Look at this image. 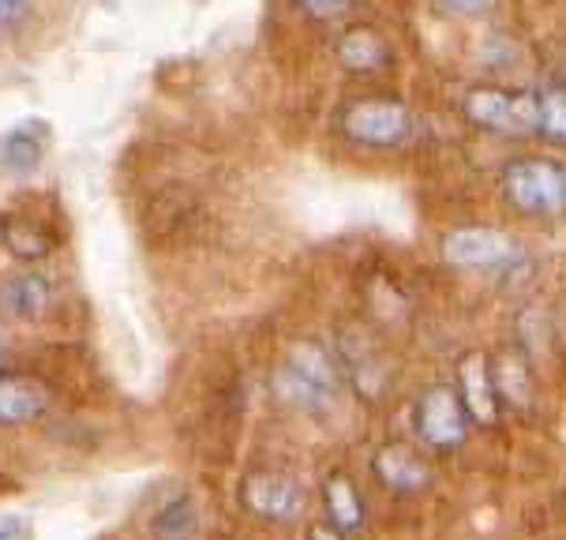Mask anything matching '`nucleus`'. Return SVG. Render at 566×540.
<instances>
[{
  "label": "nucleus",
  "instance_id": "1",
  "mask_svg": "<svg viewBox=\"0 0 566 540\" xmlns=\"http://www.w3.org/2000/svg\"><path fill=\"white\" fill-rule=\"evenodd\" d=\"M345 375L338 364V353L323 345L319 338H301L290 345L282 368L274 372V394L290 409L304 413V417H323L338 398Z\"/></svg>",
  "mask_w": 566,
  "mask_h": 540
},
{
  "label": "nucleus",
  "instance_id": "2",
  "mask_svg": "<svg viewBox=\"0 0 566 540\" xmlns=\"http://www.w3.org/2000/svg\"><path fill=\"white\" fill-rule=\"evenodd\" d=\"M506 202L525 218L566 215V166L555 158H514L499 177Z\"/></svg>",
  "mask_w": 566,
  "mask_h": 540
},
{
  "label": "nucleus",
  "instance_id": "3",
  "mask_svg": "<svg viewBox=\"0 0 566 540\" xmlns=\"http://www.w3.org/2000/svg\"><path fill=\"white\" fill-rule=\"evenodd\" d=\"M338 128L345 139L360 143V147L390 150V147H401V143L412 139L417 121H412V110L401 98L371 94V98H357V102L345 105L338 113Z\"/></svg>",
  "mask_w": 566,
  "mask_h": 540
},
{
  "label": "nucleus",
  "instance_id": "4",
  "mask_svg": "<svg viewBox=\"0 0 566 540\" xmlns=\"http://www.w3.org/2000/svg\"><path fill=\"white\" fill-rule=\"evenodd\" d=\"M334 353H338L345 383H349L364 402H379L382 394L390 391L395 361H390V353L382 350V342L368 326H345L338 334V342H334Z\"/></svg>",
  "mask_w": 566,
  "mask_h": 540
},
{
  "label": "nucleus",
  "instance_id": "5",
  "mask_svg": "<svg viewBox=\"0 0 566 540\" xmlns=\"http://www.w3.org/2000/svg\"><path fill=\"white\" fill-rule=\"evenodd\" d=\"M469 124L495 135H536V91L506 86H473L462 98Z\"/></svg>",
  "mask_w": 566,
  "mask_h": 540
},
{
  "label": "nucleus",
  "instance_id": "6",
  "mask_svg": "<svg viewBox=\"0 0 566 540\" xmlns=\"http://www.w3.org/2000/svg\"><path fill=\"white\" fill-rule=\"evenodd\" d=\"M412 428L424 447L431 450H458L469 439V420L462 398L450 383H436L417 398V409H412Z\"/></svg>",
  "mask_w": 566,
  "mask_h": 540
},
{
  "label": "nucleus",
  "instance_id": "7",
  "mask_svg": "<svg viewBox=\"0 0 566 540\" xmlns=\"http://www.w3.org/2000/svg\"><path fill=\"white\" fill-rule=\"evenodd\" d=\"M304 485L290 472H277V469H252L241 480V507L248 510L259 522H271V526H290L296 518L304 515Z\"/></svg>",
  "mask_w": 566,
  "mask_h": 540
},
{
  "label": "nucleus",
  "instance_id": "8",
  "mask_svg": "<svg viewBox=\"0 0 566 540\" xmlns=\"http://www.w3.org/2000/svg\"><path fill=\"white\" fill-rule=\"evenodd\" d=\"M517 256H525L522 240L492 226H462L443 237V259L458 270H499Z\"/></svg>",
  "mask_w": 566,
  "mask_h": 540
},
{
  "label": "nucleus",
  "instance_id": "9",
  "mask_svg": "<svg viewBox=\"0 0 566 540\" xmlns=\"http://www.w3.org/2000/svg\"><path fill=\"white\" fill-rule=\"evenodd\" d=\"M371 472H376V480L387 491H395V496H420V491L431 488V480H436V469H431V461L420 455L412 443H382V447L371 455Z\"/></svg>",
  "mask_w": 566,
  "mask_h": 540
},
{
  "label": "nucleus",
  "instance_id": "10",
  "mask_svg": "<svg viewBox=\"0 0 566 540\" xmlns=\"http://www.w3.org/2000/svg\"><path fill=\"white\" fill-rule=\"evenodd\" d=\"M53 391L45 380L31 372H8L0 368V428H19L34 424L50 413Z\"/></svg>",
  "mask_w": 566,
  "mask_h": 540
},
{
  "label": "nucleus",
  "instance_id": "11",
  "mask_svg": "<svg viewBox=\"0 0 566 540\" xmlns=\"http://www.w3.org/2000/svg\"><path fill=\"white\" fill-rule=\"evenodd\" d=\"M458 398H462L469 420L481 424V428H492V424L499 420V398H495V383H492V356L473 350L465 353L462 361H458Z\"/></svg>",
  "mask_w": 566,
  "mask_h": 540
},
{
  "label": "nucleus",
  "instance_id": "12",
  "mask_svg": "<svg viewBox=\"0 0 566 540\" xmlns=\"http://www.w3.org/2000/svg\"><path fill=\"white\" fill-rule=\"evenodd\" d=\"M492 383H495V398L499 409L511 413H533L536 405V375H533V361L525 356L522 345L514 350H503L492 361Z\"/></svg>",
  "mask_w": 566,
  "mask_h": 540
},
{
  "label": "nucleus",
  "instance_id": "13",
  "mask_svg": "<svg viewBox=\"0 0 566 540\" xmlns=\"http://www.w3.org/2000/svg\"><path fill=\"white\" fill-rule=\"evenodd\" d=\"M334 56H338V64L345 72L376 75V72H387L390 68L395 50H390V42L382 38V31H376V27L353 23V27H345L342 38L334 42Z\"/></svg>",
  "mask_w": 566,
  "mask_h": 540
},
{
  "label": "nucleus",
  "instance_id": "14",
  "mask_svg": "<svg viewBox=\"0 0 566 540\" xmlns=\"http://www.w3.org/2000/svg\"><path fill=\"white\" fill-rule=\"evenodd\" d=\"M50 304H53V285L38 270H23V274H12L8 282H0V315L4 320L34 323L50 312Z\"/></svg>",
  "mask_w": 566,
  "mask_h": 540
},
{
  "label": "nucleus",
  "instance_id": "15",
  "mask_svg": "<svg viewBox=\"0 0 566 540\" xmlns=\"http://www.w3.org/2000/svg\"><path fill=\"white\" fill-rule=\"evenodd\" d=\"M323 507H326V522H334L342 533H360L368 526V507H364L357 480L342 469L323 477Z\"/></svg>",
  "mask_w": 566,
  "mask_h": 540
},
{
  "label": "nucleus",
  "instance_id": "16",
  "mask_svg": "<svg viewBox=\"0 0 566 540\" xmlns=\"http://www.w3.org/2000/svg\"><path fill=\"white\" fill-rule=\"evenodd\" d=\"M0 245H4L15 259H23V263H38V259L53 256L56 233L42 218L4 215V221H0Z\"/></svg>",
  "mask_w": 566,
  "mask_h": 540
},
{
  "label": "nucleus",
  "instance_id": "17",
  "mask_svg": "<svg viewBox=\"0 0 566 540\" xmlns=\"http://www.w3.org/2000/svg\"><path fill=\"white\" fill-rule=\"evenodd\" d=\"M45 143H50V132H45V124H19L0 139V166L8 173H15V177H27V173H34L42 166V154H45Z\"/></svg>",
  "mask_w": 566,
  "mask_h": 540
},
{
  "label": "nucleus",
  "instance_id": "18",
  "mask_svg": "<svg viewBox=\"0 0 566 540\" xmlns=\"http://www.w3.org/2000/svg\"><path fill=\"white\" fill-rule=\"evenodd\" d=\"M536 135L566 147V83L536 91Z\"/></svg>",
  "mask_w": 566,
  "mask_h": 540
},
{
  "label": "nucleus",
  "instance_id": "19",
  "mask_svg": "<svg viewBox=\"0 0 566 540\" xmlns=\"http://www.w3.org/2000/svg\"><path fill=\"white\" fill-rule=\"evenodd\" d=\"M196 526H199V518H196V507H191L188 499H177V503H169L155 518V533L161 540H191L196 537Z\"/></svg>",
  "mask_w": 566,
  "mask_h": 540
},
{
  "label": "nucleus",
  "instance_id": "20",
  "mask_svg": "<svg viewBox=\"0 0 566 540\" xmlns=\"http://www.w3.org/2000/svg\"><path fill=\"white\" fill-rule=\"evenodd\" d=\"M293 8L312 23H342L345 15H353L357 0H293Z\"/></svg>",
  "mask_w": 566,
  "mask_h": 540
},
{
  "label": "nucleus",
  "instance_id": "21",
  "mask_svg": "<svg viewBox=\"0 0 566 540\" xmlns=\"http://www.w3.org/2000/svg\"><path fill=\"white\" fill-rule=\"evenodd\" d=\"M439 15L447 19H481L495 8V0H431Z\"/></svg>",
  "mask_w": 566,
  "mask_h": 540
},
{
  "label": "nucleus",
  "instance_id": "22",
  "mask_svg": "<svg viewBox=\"0 0 566 540\" xmlns=\"http://www.w3.org/2000/svg\"><path fill=\"white\" fill-rule=\"evenodd\" d=\"M0 540H27V522L19 515H4L0 510Z\"/></svg>",
  "mask_w": 566,
  "mask_h": 540
},
{
  "label": "nucleus",
  "instance_id": "23",
  "mask_svg": "<svg viewBox=\"0 0 566 540\" xmlns=\"http://www.w3.org/2000/svg\"><path fill=\"white\" fill-rule=\"evenodd\" d=\"M308 540H349V533H342L334 522H308Z\"/></svg>",
  "mask_w": 566,
  "mask_h": 540
},
{
  "label": "nucleus",
  "instance_id": "24",
  "mask_svg": "<svg viewBox=\"0 0 566 540\" xmlns=\"http://www.w3.org/2000/svg\"><path fill=\"white\" fill-rule=\"evenodd\" d=\"M559 334L566 338V304H563V323H559Z\"/></svg>",
  "mask_w": 566,
  "mask_h": 540
},
{
  "label": "nucleus",
  "instance_id": "25",
  "mask_svg": "<svg viewBox=\"0 0 566 540\" xmlns=\"http://www.w3.org/2000/svg\"><path fill=\"white\" fill-rule=\"evenodd\" d=\"M0 368H4V342H0Z\"/></svg>",
  "mask_w": 566,
  "mask_h": 540
},
{
  "label": "nucleus",
  "instance_id": "26",
  "mask_svg": "<svg viewBox=\"0 0 566 540\" xmlns=\"http://www.w3.org/2000/svg\"><path fill=\"white\" fill-rule=\"evenodd\" d=\"M0 221H4V215H0Z\"/></svg>",
  "mask_w": 566,
  "mask_h": 540
}]
</instances>
